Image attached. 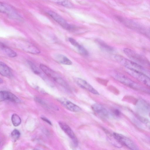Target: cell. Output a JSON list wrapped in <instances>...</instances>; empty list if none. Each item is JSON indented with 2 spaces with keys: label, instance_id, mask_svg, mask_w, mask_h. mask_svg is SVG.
Returning a JSON list of instances; mask_svg holds the SVG:
<instances>
[{
  "label": "cell",
  "instance_id": "1",
  "mask_svg": "<svg viewBox=\"0 0 150 150\" xmlns=\"http://www.w3.org/2000/svg\"><path fill=\"white\" fill-rule=\"evenodd\" d=\"M117 18L128 28L139 33L150 39V28L140 23L121 16Z\"/></svg>",
  "mask_w": 150,
  "mask_h": 150
},
{
  "label": "cell",
  "instance_id": "2",
  "mask_svg": "<svg viewBox=\"0 0 150 150\" xmlns=\"http://www.w3.org/2000/svg\"><path fill=\"white\" fill-rule=\"evenodd\" d=\"M112 76L116 80L123 84L134 89L149 93L148 89L135 82L124 75L119 73H114Z\"/></svg>",
  "mask_w": 150,
  "mask_h": 150
},
{
  "label": "cell",
  "instance_id": "3",
  "mask_svg": "<svg viewBox=\"0 0 150 150\" xmlns=\"http://www.w3.org/2000/svg\"><path fill=\"white\" fill-rule=\"evenodd\" d=\"M114 57L117 62L125 67L127 69L139 71L145 74L148 73L147 70L140 64L127 59L122 56L115 54Z\"/></svg>",
  "mask_w": 150,
  "mask_h": 150
},
{
  "label": "cell",
  "instance_id": "4",
  "mask_svg": "<svg viewBox=\"0 0 150 150\" xmlns=\"http://www.w3.org/2000/svg\"><path fill=\"white\" fill-rule=\"evenodd\" d=\"M115 139L121 145L126 146L130 150H139L138 147L131 139L122 134L114 132Z\"/></svg>",
  "mask_w": 150,
  "mask_h": 150
},
{
  "label": "cell",
  "instance_id": "5",
  "mask_svg": "<svg viewBox=\"0 0 150 150\" xmlns=\"http://www.w3.org/2000/svg\"><path fill=\"white\" fill-rule=\"evenodd\" d=\"M127 72L138 81L150 87V77L146 74L139 71L127 69Z\"/></svg>",
  "mask_w": 150,
  "mask_h": 150
},
{
  "label": "cell",
  "instance_id": "6",
  "mask_svg": "<svg viewBox=\"0 0 150 150\" xmlns=\"http://www.w3.org/2000/svg\"><path fill=\"white\" fill-rule=\"evenodd\" d=\"M0 10L1 12L4 13L10 18L21 21L22 18L11 7L6 4L0 2Z\"/></svg>",
  "mask_w": 150,
  "mask_h": 150
},
{
  "label": "cell",
  "instance_id": "7",
  "mask_svg": "<svg viewBox=\"0 0 150 150\" xmlns=\"http://www.w3.org/2000/svg\"><path fill=\"white\" fill-rule=\"evenodd\" d=\"M47 13L54 20L67 30H72L74 29V27L69 24L62 17L54 12L49 11Z\"/></svg>",
  "mask_w": 150,
  "mask_h": 150
},
{
  "label": "cell",
  "instance_id": "8",
  "mask_svg": "<svg viewBox=\"0 0 150 150\" xmlns=\"http://www.w3.org/2000/svg\"><path fill=\"white\" fill-rule=\"evenodd\" d=\"M123 51L128 57L133 61L142 64L148 63L147 60L144 57L132 50L125 48L124 49Z\"/></svg>",
  "mask_w": 150,
  "mask_h": 150
},
{
  "label": "cell",
  "instance_id": "9",
  "mask_svg": "<svg viewBox=\"0 0 150 150\" xmlns=\"http://www.w3.org/2000/svg\"><path fill=\"white\" fill-rule=\"evenodd\" d=\"M59 125L62 129L70 138L75 146L78 144V139L71 128L66 123L63 122H59Z\"/></svg>",
  "mask_w": 150,
  "mask_h": 150
},
{
  "label": "cell",
  "instance_id": "10",
  "mask_svg": "<svg viewBox=\"0 0 150 150\" xmlns=\"http://www.w3.org/2000/svg\"><path fill=\"white\" fill-rule=\"evenodd\" d=\"M76 84L81 88L84 89L95 95H99L98 92L89 83L84 80L79 78L74 79Z\"/></svg>",
  "mask_w": 150,
  "mask_h": 150
},
{
  "label": "cell",
  "instance_id": "11",
  "mask_svg": "<svg viewBox=\"0 0 150 150\" xmlns=\"http://www.w3.org/2000/svg\"><path fill=\"white\" fill-rule=\"evenodd\" d=\"M60 102L68 110L73 112H78L81 111V108L67 99L62 98L59 99Z\"/></svg>",
  "mask_w": 150,
  "mask_h": 150
},
{
  "label": "cell",
  "instance_id": "12",
  "mask_svg": "<svg viewBox=\"0 0 150 150\" xmlns=\"http://www.w3.org/2000/svg\"><path fill=\"white\" fill-rule=\"evenodd\" d=\"M91 108L96 114L102 117H107L110 114L108 111L101 105L96 103L92 105Z\"/></svg>",
  "mask_w": 150,
  "mask_h": 150
},
{
  "label": "cell",
  "instance_id": "13",
  "mask_svg": "<svg viewBox=\"0 0 150 150\" xmlns=\"http://www.w3.org/2000/svg\"><path fill=\"white\" fill-rule=\"evenodd\" d=\"M9 100L16 103H20V99L15 95L10 92L1 91L0 92V101Z\"/></svg>",
  "mask_w": 150,
  "mask_h": 150
},
{
  "label": "cell",
  "instance_id": "14",
  "mask_svg": "<svg viewBox=\"0 0 150 150\" xmlns=\"http://www.w3.org/2000/svg\"><path fill=\"white\" fill-rule=\"evenodd\" d=\"M40 67L47 76L52 78L56 82L61 78L56 72L46 65L41 64L40 66Z\"/></svg>",
  "mask_w": 150,
  "mask_h": 150
},
{
  "label": "cell",
  "instance_id": "15",
  "mask_svg": "<svg viewBox=\"0 0 150 150\" xmlns=\"http://www.w3.org/2000/svg\"><path fill=\"white\" fill-rule=\"evenodd\" d=\"M0 73L2 76L11 78L13 76V74L10 68L5 64L0 62Z\"/></svg>",
  "mask_w": 150,
  "mask_h": 150
},
{
  "label": "cell",
  "instance_id": "16",
  "mask_svg": "<svg viewBox=\"0 0 150 150\" xmlns=\"http://www.w3.org/2000/svg\"><path fill=\"white\" fill-rule=\"evenodd\" d=\"M69 40L73 46L77 48L79 52L81 54L85 56L88 55V51L83 47L80 45L75 40L70 38H69Z\"/></svg>",
  "mask_w": 150,
  "mask_h": 150
},
{
  "label": "cell",
  "instance_id": "17",
  "mask_svg": "<svg viewBox=\"0 0 150 150\" xmlns=\"http://www.w3.org/2000/svg\"><path fill=\"white\" fill-rule=\"evenodd\" d=\"M0 48L1 50L10 57H14L17 56V53L15 51L1 42H0Z\"/></svg>",
  "mask_w": 150,
  "mask_h": 150
},
{
  "label": "cell",
  "instance_id": "18",
  "mask_svg": "<svg viewBox=\"0 0 150 150\" xmlns=\"http://www.w3.org/2000/svg\"><path fill=\"white\" fill-rule=\"evenodd\" d=\"M54 59L58 62L67 65L72 64V62L66 56L61 54H56L54 56Z\"/></svg>",
  "mask_w": 150,
  "mask_h": 150
},
{
  "label": "cell",
  "instance_id": "19",
  "mask_svg": "<svg viewBox=\"0 0 150 150\" xmlns=\"http://www.w3.org/2000/svg\"><path fill=\"white\" fill-rule=\"evenodd\" d=\"M96 42L102 49L106 51L109 52H112L114 51L113 47L109 46L101 40H97Z\"/></svg>",
  "mask_w": 150,
  "mask_h": 150
},
{
  "label": "cell",
  "instance_id": "20",
  "mask_svg": "<svg viewBox=\"0 0 150 150\" xmlns=\"http://www.w3.org/2000/svg\"><path fill=\"white\" fill-rule=\"evenodd\" d=\"M11 121L13 125L18 126L21 123V119L19 116L16 114H13L11 116Z\"/></svg>",
  "mask_w": 150,
  "mask_h": 150
},
{
  "label": "cell",
  "instance_id": "21",
  "mask_svg": "<svg viewBox=\"0 0 150 150\" xmlns=\"http://www.w3.org/2000/svg\"><path fill=\"white\" fill-rule=\"evenodd\" d=\"M56 3L65 7L71 8L73 7L72 4L69 1L67 0H58L56 1Z\"/></svg>",
  "mask_w": 150,
  "mask_h": 150
},
{
  "label": "cell",
  "instance_id": "22",
  "mask_svg": "<svg viewBox=\"0 0 150 150\" xmlns=\"http://www.w3.org/2000/svg\"><path fill=\"white\" fill-rule=\"evenodd\" d=\"M28 63L31 69L35 74L40 76L42 74L39 69L33 63L30 61H28Z\"/></svg>",
  "mask_w": 150,
  "mask_h": 150
},
{
  "label": "cell",
  "instance_id": "23",
  "mask_svg": "<svg viewBox=\"0 0 150 150\" xmlns=\"http://www.w3.org/2000/svg\"><path fill=\"white\" fill-rule=\"evenodd\" d=\"M11 136L14 140H16L20 137V133L18 130L15 129L11 132Z\"/></svg>",
  "mask_w": 150,
  "mask_h": 150
},
{
  "label": "cell",
  "instance_id": "24",
  "mask_svg": "<svg viewBox=\"0 0 150 150\" xmlns=\"http://www.w3.org/2000/svg\"><path fill=\"white\" fill-rule=\"evenodd\" d=\"M97 80L99 83L105 86L107 85L108 82V81L100 78H97Z\"/></svg>",
  "mask_w": 150,
  "mask_h": 150
},
{
  "label": "cell",
  "instance_id": "25",
  "mask_svg": "<svg viewBox=\"0 0 150 150\" xmlns=\"http://www.w3.org/2000/svg\"><path fill=\"white\" fill-rule=\"evenodd\" d=\"M112 114L116 116H119L121 114L120 111L118 109H115L112 111Z\"/></svg>",
  "mask_w": 150,
  "mask_h": 150
},
{
  "label": "cell",
  "instance_id": "26",
  "mask_svg": "<svg viewBox=\"0 0 150 150\" xmlns=\"http://www.w3.org/2000/svg\"><path fill=\"white\" fill-rule=\"evenodd\" d=\"M109 90L113 93H116V88L112 86H109L108 87Z\"/></svg>",
  "mask_w": 150,
  "mask_h": 150
},
{
  "label": "cell",
  "instance_id": "27",
  "mask_svg": "<svg viewBox=\"0 0 150 150\" xmlns=\"http://www.w3.org/2000/svg\"><path fill=\"white\" fill-rule=\"evenodd\" d=\"M41 118L42 120H43L44 121H45L46 122H47L49 124H50V125H52V124L50 120H49L48 119H47V118H46L45 117H41Z\"/></svg>",
  "mask_w": 150,
  "mask_h": 150
},
{
  "label": "cell",
  "instance_id": "28",
  "mask_svg": "<svg viewBox=\"0 0 150 150\" xmlns=\"http://www.w3.org/2000/svg\"><path fill=\"white\" fill-rule=\"evenodd\" d=\"M0 82L1 83H3V80L1 79V78H0Z\"/></svg>",
  "mask_w": 150,
  "mask_h": 150
},
{
  "label": "cell",
  "instance_id": "29",
  "mask_svg": "<svg viewBox=\"0 0 150 150\" xmlns=\"http://www.w3.org/2000/svg\"><path fill=\"white\" fill-rule=\"evenodd\" d=\"M33 150H40V149H38L36 148V149H33Z\"/></svg>",
  "mask_w": 150,
  "mask_h": 150
}]
</instances>
